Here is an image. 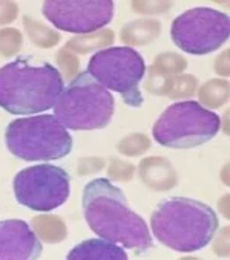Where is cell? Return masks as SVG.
Instances as JSON below:
<instances>
[{"label":"cell","mask_w":230,"mask_h":260,"mask_svg":"<svg viewBox=\"0 0 230 260\" xmlns=\"http://www.w3.org/2000/svg\"><path fill=\"white\" fill-rule=\"evenodd\" d=\"M81 205L89 228L101 239L120 243L135 251L137 255L154 246L148 223L129 207L123 191L109 179L98 178L86 184Z\"/></svg>","instance_id":"1"},{"label":"cell","mask_w":230,"mask_h":260,"mask_svg":"<svg viewBox=\"0 0 230 260\" xmlns=\"http://www.w3.org/2000/svg\"><path fill=\"white\" fill-rule=\"evenodd\" d=\"M63 77L48 61L19 57L0 68V107L11 115H39L54 107Z\"/></svg>","instance_id":"2"},{"label":"cell","mask_w":230,"mask_h":260,"mask_svg":"<svg viewBox=\"0 0 230 260\" xmlns=\"http://www.w3.org/2000/svg\"><path fill=\"white\" fill-rule=\"evenodd\" d=\"M219 220L204 202L190 198L163 199L151 216L154 236L167 248L178 252H196L207 246Z\"/></svg>","instance_id":"3"},{"label":"cell","mask_w":230,"mask_h":260,"mask_svg":"<svg viewBox=\"0 0 230 260\" xmlns=\"http://www.w3.org/2000/svg\"><path fill=\"white\" fill-rule=\"evenodd\" d=\"M8 152L23 161H57L72 150V137L54 115L19 118L5 130Z\"/></svg>","instance_id":"4"},{"label":"cell","mask_w":230,"mask_h":260,"mask_svg":"<svg viewBox=\"0 0 230 260\" xmlns=\"http://www.w3.org/2000/svg\"><path fill=\"white\" fill-rule=\"evenodd\" d=\"M54 116L71 130L104 128L115 112L112 93L88 72L78 74L59 95Z\"/></svg>","instance_id":"5"},{"label":"cell","mask_w":230,"mask_h":260,"mask_svg":"<svg viewBox=\"0 0 230 260\" xmlns=\"http://www.w3.org/2000/svg\"><path fill=\"white\" fill-rule=\"evenodd\" d=\"M221 118L196 101L169 106L152 127L154 140L167 149H193L213 140Z\"/></svg>","instance_id":"6"},{"label":"cell","mask_w":230,"mask_h":260,"mask_svg":"<svg viewBox=\"0 0 230 260\" xmlns=\"http://www.w3.org/2000/svg\"><path fill=\"white\" fill-rule=\"evenodd\" d=\"M88 74L107 90L122 93L129 107H141L140 81L146 74V63L134 48L110 46L98 51L89 60Z\"/></svg>","instance_id":"7"},{"label":"cell","mask_w":230,"mask_h":260,"mask_svg":"<svg viewBox=\"0 0 230 260\" xmlns=\"http://www.w3.org/2000/svg\"><path fill=\"white\" fill-rule=\"evenodd\" d=\"M228 16L206 7H198L180 14L170 26L172 42L192 55L215 52L228 40Z\"/></svg>","instance_id":"8"},{"label":"cell","mask_w":230,"mask_h":260,"mask_svg":"<svg viewBox=\"0 0 230 260\" xmlns=\"http://www.w3.org/2000/svg\"><path fill=\"white\" fill-rule=\"evenodd\" d=\"M13 190L17 202L33 211H52L62 207L71 191V178L62 167L51 164L33 166L20 170Z\"/></svg>","instance_id":"9"},{"label":"cell","mask_w":230,"mask_h":260,"mask_svg":"<svg viewBox=\"0 0 230 260\" xmlns=\"http://www.w3.org/2000/svg\"><path fill=\"white\" fill-rule=\"evenodd\" d=\"M112 0H46L42 13L57 29L84 36L103 29L113 17Z\"/></svg>","instance_id":"10"},{"label":"cell","mask_w":230,"mask_h":260,"mask_svg":"<svg viewBox=\"0 0 230 260\" xmlns=\"http://www.w3.org/2000/svg\"><path fill=\"white\" fill-rule=\"evenodd\" d=\"M42 252V240L25 220H0V260H36Z\"/></svg>","instance_id":"11"},{"label":"cell","mask_w":230,"mask_h":260,"mask_svg":"<svg viewBox=\"0 0 230 260\" xmlns=\"http://www.w3.org/2000/svg\"><path fill=\"white\" fill-rule=\"evenodd\" d=\"M141 182L152 191H169L178 184V175L172 162L163 156H148L138 164Z\"/></svg>","instance_id":"12"},{"label":"cell","mask_w":230,"mask_h":260,"mask_svg":"<svg viewBox=\"0 0 230 260\" xmlns=\"http://www.w3.org/2000/svg\"><path fill=\"white\" fill-rule=\"evenodd\" d=\"M187 68V60L177 52H163L155 57L148 69L146 90L152 95L161 96V87L169 77L183 74Z\"/></svg>","instance_id":"13"},{"label":"cell","mask_w":230,"mask_h":260,"mask_svg":"<svg viewBox=\"0 0 230 260\" xmlns=\"http://www.w3.org/2000/svg\"><path fill=\"white\" fill-rule=\"evenodd\" d=\"M68 260H126L128 254L122 246L106 239H89L68 252Z\"/></svg>","instance_id":"14"},{"label":"cell","mask_w":230,"mask_h":260,"mask_svg":"<svg viewBox=\"0 0 230 260\" xmlns=\"http://www.w3.org/2000/svg\"><path fill=\"white\" fill-rule=\"evenodd\" d=\"M163 26L155 19H138L126 23L122 28V43L131 46H148L161 36Z\"/></svg>","instance_id":"15"},{"label":"cell","mask_w":230,"mask_h":260,"mask_svg":"<svg viewBox=\"0 0 230 260\" xmlns=\"http://www.w3.org/2000/svg\"><path fill=\"white\" fill-rule=\"evenodd\" d=\"M33 231L42 242L49 245L60 243L68 236V226L65 220L57 214H40L34 216L30 222Z\"/></svg>","instance_id":"16"},{"label":"cell","mask_w":230,"mask_h":260,"mask_svg":"<svg viewBox=\"0 0 230 260\" xmlns=\"http://www.w3.org/2000/svg\"><path fill=\"white\" fill-rule=\"evenodd\" d=\"M115 42V32L112 29L103 28L91 34L84 36H75L69 39L65 45L66 49H69L74 54H89L92 51H98L101 48L110 46Z\"/></svg>","instance_id":"17"},{"label":"cell","mask_w":230,"mask_h":260,"mask_svg":"<svg viewBox=\"0 0 230 260\" xmlns=\"http://www.w3.org/2000/svg\"><path fill=\"white\" fill-rule=\"evenodd\" d=\"M230 96V84L227 80L222 78H213L206 81L198 89V101L201 106H206V109H219L224 104H227Z\"/></svg>","instance_id":"18"},{"label":"cell","mask_w":230,"mask_h":260,"mask_svg":"<svg viewBox=\"0 0 230 260\" xmlns=\"http://www.w3.org/2000/svg\"><path fill=\"white\" fill-rule=\"evenodd\" d=\"M23 26H25V31H26L31 43L40 49H51L60 43L62 37L55 29H51L49 26L33 19L31 16L23 17Z\"/></svg>","instance_id":"19"},{"label":"cell","mask_w":230,"mask_h":260,"mask_svg":"<svg viewBox=\"0 0 230 260\" xmlns=\"http://www.w3.org/2000/svg\"><path fill=\"white\" fill-rule=\"evenodd\" d=\"M196 89H198V78L195 75L178 74L169 77L164 81L161 87V96H167L170 100H184L195 95Z\"/></svg>","instance_id":"20"},{"label":"cell","mask_w":230,"mask_h":260,"mask_svg":"<svg viewBox=\"0 0 230 260\" xmlns=\"http://www.w3.org/2000/svg\"><path fill=\"white\" fill-rule=\"evenodd\" d=\"M149 149H151V140L148 138V135L140 134V132L126 135L117 144L119 153L125 155V156H129V158L145 155Z\"/></svg>","instance_id":"21"},{"label":"cell","mask_w":230,"mask_h":260,"mask_svg":"<svg viewBox=\"0 0 230 260\" xmlns=\"http://www.w3.org/2000/svg\"><path fill=\"white\" fill-rule=\"evenodd\" d=\"M23 45V36L17 28L0 29V55L10 58L20 52Z\"/></svg>","instance_id":"22"},{"label":"cell","mask_w":230,"mask_h":260,"mask_svg":"<svg viewBox=\"0 0 230 260\" xmlns=\"http://www.w3.org/2000/svg\"><path fill=\"white\" fill-rule=\"evenodd\" d=\"M55 61H57L59 72L62 74L63 80L72 81V80L78 75V71H80V60H78V57H77L74 52H71L69 49H66V48L59 49L57 54H55Z\"/></svg>","instance_id":"23"},{"label":"cell","mask_w":230,"mask_h":260,"mask_svg":"<svg viewBox=\"0 0 230 260\" xmlns=\"http://www.w3.org/2000/svg\"><path fill=\"white\" fill-rule=\"evenodd\" d=\"M135 175V166L129 161L112 158L107 166V178L110 181H120V182H129L132 181Z\"/></svg>","instance_id":"24"},{"label":"cell","mask_w":230,"mask_h":260,"mask_svg":"<svg viewBox=\"0 0 230 260\" xmlns=\"http://www.w3.org/2000/svg\"><path fill=\"white\" fill-rule=\"evenodd\" d=\"M131 7H132L134 13L145 14V16L163 14L172 7V2H132Z\"/></svg>","instance_id":"25"},{"label":"cell","mask_w":230,"mask_h":260,"mask_svg":"<svg viewBox=\"0 0 230 260\" xmlns=\"http://www.w3.org/2000/svg\"><path fill=\"white\" fill-rule=\"evenodd\" d=\"M106 166V161L103 158H97V156H86V158H80L77 162V173L80 176H88V175H94L100 170H103Z\"/></svg>","instance_id":"26"},{"label":"cell","mask_w":230,"mask_h":260,"mask_svg":"<svg viewBox=\"0 0 230 260\" xmlns=\"http://www.w3.org/2000/svg\"><path fill=\"white\" fill-rule=\"evenodd\" d=\"M19 16V5L11 0H0V26L13 23Z\"/></svg>","instance_id":"27"},{"label":"cell","mask_w":230,"mask_h":260,"mask_svg":"<svg viewBox=\"0 0 230 260\" xmlns=\"http://www.w3.org/2000/svg\"><path fill=\"white\" fill-rule=\"evenodd\" d=\"M213 252L218 257H228V226H224L213 240Z\"/></svg>","instance_id":"28"},{"label":"cell","mask_w":230,"mask_h":260,"mask_svg":"<svg viewBox=\"0 0 230 260\" xmlns=\"http://www.w3.org/2000/svg\"><path fill=\"white\" fill-rule=\"evenodd\" d=\"M228 54H230L228 49H224V52L221 55H218L215 63H213L215 72L219 77H228V74H230V71H228L230 69V66H228Z\"/></svg>","instance_id":"29"},{"label":"cell","mask_w":230,"mask_h":260,"mask_svg":"<svg viewBox=\"0 0 230 260\" xmlns=\"http://www.w3.org/2000/svg\"><path fill=\"white\" fill-rule=\"evenodd\" d=\"M227 202H228V194H225L222 199H219V208H224V211H222V216L225 217V219H228V210H227Z\"/></svg>","instance_id":"30"},{"label":"cell","mask_w":230,"mask_h":260,"mask_svg":"<svg viewBox=\"0 0 230 260\" xmlns=\"http://www.w3.org/2000/svg\"><path fill=\"white\" fill-rule=\"evenodd\" d=\"M227 170H228V169H227V166H225V167H224V175H222V178H224L222 181H224V184H225V185H228V178H227Z\"/></svg>","instance_id":"31"}]
</instances>
